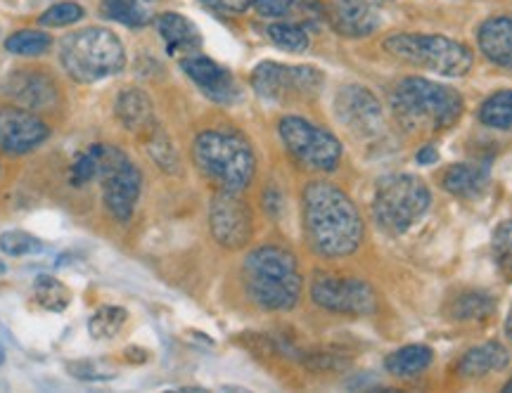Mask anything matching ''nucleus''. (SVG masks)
Instances as JSON below:
<instances>
[{
    "instance_id": "nucleus-32",
    "label": "nucleus",
    "mask_w": 512,
    "mask_h": 393,
    "mask_svg": "<svg viewBox=\"0 0 512 393\" xmlns=\"http://www.w3.org/2000/svg\"><path fill=\"white\" fill-rule=\"evenodd\" d=\"M0 251L12 259H22V256H31L43 251V242L34 237L27 230H5L0 235Z\"/></svg>"
},
{
    "instance_id": "nucleus-36",
    "label": "nucleus",
    "mask_w": 512,
    "mask_h": 393,
    "mask_svg": "<svg viewBox=\"0 0 512 393\" xmlns=\"http://www.w3.org/2000/svg\"><path fill=\"white\" fill-rule=\"evenodd\" d=\"M69 375L76 379H83V382H105V379L117 377V372L110 370V367L100 365L98 360H76V363L67 365Z\"/></svg>"
},
{
    "instance_id": "nucleus-19",
    "label": "nucleus",
    "mask_w": 512,
    "mask_h": 393,
    "mask_svg": "<svg viewBox=\"0 0 512 393\" xmlns=\"http://www.w3.org/2000/svg\"><path fill=\"white\" fill-rule=\"evenodd\" d=\"M479 50L498 67H512V15L486 19L477 31Z\"/></svg>"
},
{
    "instance_id": "nucleus-9",
    "label": "nucleus",
    "mask_w": 512,
    "mask_h": 393,
    "mask_svg": "<svg viewBox=\"0 0 512 393\" xmlns=\"http://www.w3.org/2000/svg\"><path fill=\"white\" fill-rule=\"evenodd\" d=\"M280 140L294 161L313 171H335L342 161V143L337 135L302 117H285L278 124Z\"/></svg>"
},
{
    "instance_id": "nucleus-18",
    "label": "nucleus",
    "mask_w": 512,
    "mask_h": 393,
    "mask_svg": "<svg viewBox=\"0 0 512 393\" xmlns=\"http://www.w3.org/2000/svg\"><path fill=\"white\" fill-rule=\"evenodd\" d=\"M114 114L119 124L131 133H150L155 128V105L150 95L140 88H126L117 95Z\"/></svg>"
},
{
    "instance_id": "nucleus-24",
    "label": "nucleus",
    "mask_w": 512,
    "mask_h": 393,
    "mask_svg": "<svg viewBox=\"0 0 512 393\" xmlns=\"http://www.w3.org/2000/svg\"><path fill=\"white\" fill-rule=\"evenodd\" d=\"M157 0H102V15L131 29H143L152 22V5Z\"/></svg>"
},
{
    "instance_id": "nucleus-41",
    "label": "nucleus",
    "mask_w": 512,
    "mask_h": 393,
    "mask_svg": "<svg viewBox=\"0 0 512 393\" xmlns=\"http://www.w3.org/2000/svg\"><path fill=\"white\" fill-rule=\"evenodd\" d=\"M503 391H505V393H512V379H510V382H508V384H505V386H503Z\"/></svg>"
},
{
    "instance_id": "nucleus-34",
    "label": "nucleus",
    "mask_w": 512,
    "mask_h": 393,
    "mask_svg": "<svg viewBox=\"0 0 512 393\" xmlns=\"http://www.w3.org/2000/svg\"><path fill=\"white\" fill-rule=\"evenodd\" d=\"M494 261L505 280H512V221H503L491 237Z\"/></svg>"
},
{
    "instance_id": "nucleus-33",
    "label": "nucleus",
    "mask_w": 512,
    "mask_h": 393,
    "mask_svg": "<svg viewBox=\"0 0 512 393\" xmlns=\"http://www.w3.org/2000/svg\"><path fill=\"white\" fill-rule=\"evenodd\" d=\"M100 173V150H98V143L88 147V150H83L76 154V159L72 161V171H69V180H72L74 188H83V185H88L91 180L98 178Z\"/></svg>"
},
{
    "instance_id": "nucleus-11",
    "label": "nucleus",
    "mask_w": 512,
    "mask_h": 393,
    "mask_svg": "<svg viewBox=\"0 0 512 393\" xmlns=\"http://www.w3.org/2000/svg\"><path fill=\"white\" fill-rule=\"evenodd\" d=\"M313 304L339 315H370L377 308V294L361 277L316 273L311 282Z\"/></svg>"
},
{
    "instance_id": "nucleus-26",
    "label": "nucleus",
    "mask_w": 512,
    "mask_h": 393,
    "mask_svg": "<svg viewBox=\"0 0 512 393\" xmlns=\"http://www.w3.org/2000/svg\"><path fill=\"white\" fill-rule=\"evenodd\" d=\"M53 48V38L46 31L22 29L5 38V50L19 57H41Z\"/></svg>"
},
{
    "instance_id": "nucleus-38",
    "label": "nucleus",
    "mask_w": 512,
    "mask_h": 393,
    "mask_svg": "<svg viewBox=\"0 0 512 393\" xmlns=\"http://www.w3.org/2000/svg\"><path fill=\"white\" fill-rule=\"evenodd\" d=\"M200 3L216 15H242L249 8V0H200Z\"/></svg>"
},
{
    "instance_id": "nucleus-21",
    "label": "nucleus",
    "mask_w": 512,
    "mask_h": 393,
    "mask_svg": "<svg viewBox=\"0 0 512 393\" xmlns=\"http://www.w3.org/2000/svg\"><path fill=\"white\" fill-rule=\"evenodd\" d=\"M510 365V353L503 344L498 341H486L475 349H470L460 358L458 363V375L465 379H482L491 372L505 370Z\"/></svg>"
},
{
    "instance_id": "nucleus-30",
    "label": "nucleus",
    "mask_w": 512,
    "mask_h": 393,
    "mask_svg": "<svg viewBox=\"0 0 512 393\" xmlns=\"http://www.w3.org/2000/svg\"><path fill=\"white\" fill-rule=\"evenodd\" d=\"M266 34L275 45H278V48L287 50V53H304V50H309V43H311L306 29L292 22H275L266 29Z\"/></svg>"
},
{
    "instance_id": "nucleus-16",
    "label": "nucleus",
    "mask_w": 512,
    "mask_h": 393,
    "mask_svg": "<svg viewBox=\"0 0 512 393\" xmlns=\"http://www.w3.org/2000/svg\"><path fill=\"white\" fill-rule=\"evenodd\" d=\"M3 93L10 100H15L19 107L34 109H48L57 102V83L50 74L41 72V69H15L5 76Z\"/></svg>"
},
{
    "instance_id": "nucleus-39",
    "label": "nucleus",
    "mask_w": 512,
    "mask_h": 393,
    "mask_svg": "<svg viewBox=\"0 0 512 393\" xmlns=\"http://www.w3.org/2000/svg\"><path fill=\"white\" fill-rule=\"evenodd\" d=\"M437 161H439V152L434 145H425L418 152V164H422V166H432V164H437Z\"/></svg>"
},
{
    "instance_id": "nucleus-12",
    "label": "nucleus",
    "mask_w": 512,
    "mask_h": 393,
    "mask_svg": "<svg viewBox=\"0 0 512 393\" xmlns=\"http://www.w3.org/2000/svg\"><path fill=\"white\" fill-rule=\"evenodd\" d=\"M209 228L223 249L238 251L252 240V211L240 192L221 190L211 199Z\"/></svg>"
},
{
    "instance_id": "nucleus-28",
    "label": "nucleus",
    "mask_w": 512,
    "mask_h": 393,
    "mask_svg": "<svg viewBox=\"0 0 512 393\" xmlns=\"http://www.w3.org/2000/svg\"><path fill=\"white\" fill-rule=\"evenodd\" d=\"M128 313L121 306H100L88 320V334L93 339H114L126 325Z\"/></svg>"
},
{
    "instance_id": "nucleus-31",
    "label": "nucleus",
    "mask_w": 512,
    "mask_h": 393,
    "mask_svg": "<svg viewBox=\"0 0 512 393\" xmlns=\"http://www.w3.org/2000/svg\"><path fill=\"white\" fill-rule=\"evenodd\" d=\"M147 152L155 159L159 169H164L166 173H178V154L174 150V145H171L169 135H166L159 126H155L147 133Z\"/></svg>"
},
{
    "instance_id": "nucleus-1",
    "label": "nucleus",
    "mask_w": 512,
    "mask_h": 393,
    "mask_svg": "<svg viewBox=\"0 0 512 393\" xmlns=\"http://www.w3.org/2000/svg\"><path fill=\"white\" fill-rule=\"evenodd\" d=\"M304 233L311 249L323 259H344L363 242V221L356 204L328 180H313L304 188Z\"/></svg>"
},
{
    "instance_id": "nucleus-37",
    "label": "nucleus",
    "mask_w": 512,
    "mask_h": 393,
    "mask_svg": "<svg viewBox=\"0 0 512 393\" xmlns=\"http://www.w3.org/2000/svg\"><path fill=\"white\" fill-rule=\"evenodd\" d=\"M252 8L259 17L283 19L292 15L297 8V0H252Z\"/></svg>"
},
{
    "instance_id": "nucleus-15",
    "label": "nucleus",
    "mask_w": 512,
    "mask_h": 393,
    "mask_svg": "<svg viewBox=\"0 0 512 393\" xmlns=\"http://www.w3.org/2000/svg\"><path fill=\"white\" fill-rule=\"evenodd\" d=\"M181 67L209 100L221 102V105H233V102L240 100L238 81H235V76L230 74L226 67H221L219 62L195 53L185 55L181 60Z\"/></svg>"
},
{
    "instance_id": "nucleus-7",
    "label": "nucleus",
    "mask_w": 512,
    "mask_h": 393,
    "mask_svg": "<svg viewBox=\"0 0 512 393\" xmlns=\"http://www.w3.org/2000/svg\"><path fill=\"white\" fill-rule=\"evenodd\" d=\"M384 48L403 62L425 67L439 76H465L475 64V55L465 43L446 36L430 34H396L384 41Z\"/></svg>"
},
{
    "instance_id": "nucleus-29",
    "label": "nucleus",
    "mask_w": 512,
    "mask_h": 393,
    "mask_svg": "<svg viewBox=\"0 0 512 393\" xmlns=\"http://www.w3.org/2000/svg\"><path fill=\"white\" fill-rule=\"evenodd\" d=\"M496 311V301L484 292H465L451 304V315L456 320H484Z\"/></svg>"
},
{
    "instance_id": "nucleus-13",
    "label": "nucleus",
    "mask_w": 512,
    "mask_h": 393,
    "mask_svg": "<svg viewBox=\"0 0 512 393\" xmlns=\"http://www.w3.org/2000/svg\"><path fill=\"white\" fill-rule=\"evenodd\" d=\"M50 138V126L27 107H0V150L29 154Z\"/></svg>"
},
{
    "instance_id": "nucleus-10",
    "label": "nucleus",
    "mask_w": 512,
    "mask_h": 393,
    "mask_svg": "<svg viewBox=\"0 0 512 393\" xmlns=\"http://www.w3.org/2000/svg\"><path fill=\"white\" fill-rule=\"evenodd\" d=\"M323 81L325 76L316 67H290L280 62H259L252 72L256 95L271 102L316 98Z\"/></svg>"
},
{
    "instance_id": "nucleus-27",
    "label": "nucleus",
    "mask_w": 512,
    "mask_h": 393,
    "mask_svg": "<svg viewBox=\"0 0 512 393\" xmlns=\"http://www.w3.org/2000/svg\"><path fill=\"white\" fill-rule=\"evenodd\" d=\"M479 121L496 131H510L512 128V90H498L491 98L484 100L479 109Z\"/></svg>"
},
{
    "instance_id": "nucleus-4",
    "label": "nucleus",
    "mask_w": 512,
    "mask_h": 393,
    "mask_svg": "<svg viewBox=\"0 0 512 393\" xmlns=\"http://www.w3.org/2000/svg\"><path fill=\"white\" fill-rule=\"evenodd\" d=\"M192 159L221 190L242 192L254 180L256 157L252 145L233 131H204L192 143Z\"/></svg>"
},
{
    "instance_id": "nucleus-17",
    "label": "nucleus",
    "mask_w": 512,
    "mask_h": 393,
    "mask_svg": "<svg viewBox=\"0 0 512 393\" xmlns=\"http://www.w3.org/2000/svg\"><path fill=\"white\" fill-rule=\"evenodd\" d=\"M325 15L330 27L347 38L373 36L382 24L380 10L370 0H332Z\"/></svg>"
},
{
    "instance_id": "nucleus-35",
    "label": "nucleus",
    "mask_w": 512,
    "mask_h": 393,
    "mask_svg": "<svg viewBox=\"0 0 512 393\" xmlns=\"http://www.w3.org/2000/svg\"><path fill=\"white\" fill-rule=\"evenodd\" d=\"M86 17V10L81 8L79 3H72V0H64V3H55L53 8H48L41 15V24L43 27H72V24L81 22Z\"/></svg>"
},
{
    "instance_id": "nucleus-3",
    "label": "nucleus",
    "mask_w": 512,
    "mask_h": 393,
    "mask_svg": "<svg viewBox=\"0 0 512 393\" xmlns=\"http://www.w3.org/2000/svg\"><path fill=\"white\" fill-rule=\"evenodd\" d=\"M463 95L437 81L408 76L392 93L396 119L413 131H446L463 117Z\"/></svg>"
},
{
    "instance_id": "nucleus-6",
    "label": "nucleus",
    "mask_w": 512,
    "mask_h": 393,
    "mask_svg": "<svg viewBox=\"0 0 512 393\" xmlns=\"http://www.w3.org/2000/svg\"><path fill=\"white\" fill-rule=\"evenodd\" d=\"M432 192L413 173H394L377 180L373 216L382 230L392 235L406 233L430 211Z\"/></svg>"
},
{
    "instance_id": "nucleus-43",
    "label": "nucleus",
    "mask_w": 512,
    "mask_h": 393,
    "mask_svg": "<svg viewBox=\"0 0 512 393\" xmlns=\"http://www.w3.org/2000/svg\"><path fill=\"white\" fill-rule=\"evenodd\" d=\"M3 273H5V263L0 261V275H3Z\"/></svg>"
},
{
    "instance_id": "nucleus-20",
    "label": "nucleus",
    "mask_w": 512,
    "mask_h": 393,
    "mask_svg": "<svg viewBox=\"0 0 512 393\" xmlns=\"http://www.w3.org/2000/svg\"><path fill=\"white\" fill-rule=\"evenodd\" d=\"M157 31L171 55H195L202 48V36L188 17L178 12H164L157 17Z\"/></svg>"
},
{
    "instance_id": "nucleus-2",
    "label": "nucleus",
    "mask_w": 512,
    "mask_h": 393,
    "mask_svg": "<svg viewBox=\"0 0 512 393\" xmlns=\"http://www.w3.org/2000/svg\"><path fill=\"white\" fill-rule=\"evenodd\" d=\"M242 282L247 296L266 311H290L302 296V273L292 251L259 247L242 261Z\"/></svg>"
},
{
    "instance_id": "nucleus-42",
    "label": "nucleus",
    "mask_w": 512,
    "mask_h": 393,
    "mask_svg": "<svg viewBox=\"0 0 512 393\" xmlns=\"http://www.w3.org/2000/svg\"><path fill=\"white\" fill-rule=\"evenodd\" d=\"M3 360H5V351H3V346H0V365H3Z\"/></svg>"
},
{
    "instance_id": "nucleus-23",
    "label": "nucleus",
    "mask_w": 512,
    "mask_h": 393,
    "mask_svg": "<svg viewBox=\"0 0 512 393\" xmlns=\"http://www.w3.org/2000/svg\"><path fill=\"white\" fill-rule=\"evenodd\" d=\"M434 353L430 346L425 344H408L396 349L394 353H389L387 360H384V367H387L389 375L399 377V379H413L422 375L427 367L432 365Z\"/></svg>"
},
{
    "instance_id": "nucleus-25",
    "label": "nucleus",
    "mask_w": 512,
    "mask_h": 393,
    "mask_svg": "<svg viewBox=\"0 0 512 393\" xmlns=\"http://www.w3.org/2000/svg\"><path fill=\"white\" fill-rule=\"evenodd\" d=\"M34 299L38 306L46 308L50 313H62L67 311L72 304V289L62 285L60 280L53 275H38L34 282Z\"/></svg>"
},
{
    "instance_id": "nucleus-5",
    "label": "nucleus",
    "mask_w": 512,
    "mask_h": 393,
    "mask_svg": "<svg viewBox=\"0 0 512 393\" xmlns=\"http://www.w3.org/2000/svg\"><path fill=\"white\" fill-rule=\"evenodd\" d=\"M60 62L76 83H95L126 67V50L112 31L91 27L67 34L60 41Z\"/></svg>"
},
{
    "instance_id": "nucleus-40",
    "label": "nucleus",
    "mask_w": 512,
    "mask_h": 393,
    "mask_svg": "<svg viewBox=\"0 0 512 393\" xmlns=\"http://www.w3.org/2000/svg\"><path fill=\"white\" fill-rule=\"evenodd\" d=\"M505 334H508V337L512 339V308H510L508 318H505Z\"/></svg>"
},
{
    "instance_id": "nucleus-22",
    "label": "nucleus",
    "mask_w": 512,
    "mask_h": 393,
    "mask_svg": "<svg viewBox=\"0 0 512 393\" xmlns=\"http://www.w3.org/2000/svg\"><path fill=\"white\" fill-rule=\"evenodd\" d=\"M446 192L453 197L472 199L479 197L489 185V166L484 164H453L448 166L444 178H441Z\"/></svg>"
},
{
    "instance_id": "nucleus-8",
    "label": "nucleus",
    "mask_w": 512,
    "mask_h": 393,
    "mask_svg": "<svg viewBox=\"0 0 512 393\" xmlns=\"http://www.w3.org/2000/svg\"><path fill=\"white\" fill-rule=\"evenodd\" d=\"M100 150V188H102V202H105L107 211L114 216V221L128 223L131 221L133 211L140 199V190H143V173L133 159L128 157L124 150L117 145L98 143Z\"/></svg>"
},
{
    "instance_id": "nucleus-14",
    "label": "nucleus",
    "mask_w": 512,
    "mask_h": 393,
    "mask_svg": "<svg viewBox=\"0 0 512 393\" xmlns=\"http://www.w3.org/2000/svg\"><path fill=\"white\" fill-rule=\"evenodd\" d=\"M335 114L358 138H373L384 126L382 105L363 86H344L339 90L335 95Z\"/></svg>"
}]
</instances>
